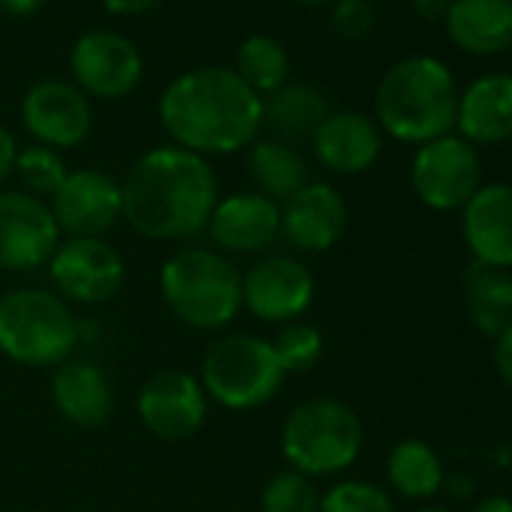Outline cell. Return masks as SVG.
<instances>
[{
  "mask_svg": "<svg viewBox=\"0 0 512 512\" xmlns=\"http://www.w3.org/2000/svg\"><path fill=\"white\" fill-rule=\"evenodd\" d=\"M124 220L145 238L184 241L205 232L220 199L211 163L178 145H160L142 154L127 172Z\"/></svg>",
  "mask_w": 512,
  "mask_h": 512,
  "instance_id": "obj_1",
  "label": "cell"
},
{
  "mask_svg": "<svg viewBox=\"0 0 512 512\" xmlns=\"http://www.w3.org/2000/svg\"><path fill=\"white\" fill-rule=\"evenodd\" d=\"M157 115L172 145L199 157L250 148L263 130V97L235 70L199 67L166 85Z\"/></svg>",
  "mask_w": 512,
  "mask_h": 512,
  "instance_id": "obj_2",
  "label": "cell"
},
{
  "mask_svg": "<svg viewBox=\"0 0 512 512\" xmlns=\"http://www.w3.org/2000/svg\"><path fill=\"white\" fill-rule=\"evenodd\" d=\"M455 109V76L443 61L431 55H413L392 64L374 94L377 127L410 145L449 136L455 127Z\"/></svg>",
  "mask_w": 512,
  "mask_h": 512,
  "instance_id": "obj_3",
  "label": "cell"
},
{
  "mask_svg": "<svg viewBox=\"0 0 512 512\" xmlns=\"http://www.w3.org/2000/svg\"><path fill=\"white\" fill-rule=\"evenodd\" d=\"M160 296L184 326L217 332L241 314V272L214 247H184L160 269Z\"/></svg>",
  "mask_w": 512,
  "mask_h": 512,
  "instance_id": "obj_4",
  "label": "cell"
},
{
  "mask_svg": "<svg viewBox=\"0 0 512 512\" xmlns=\"http://www.w3.org/2000/svg\"><path fill=\"white\" fill-rule=\"evenodd\" d=\"M82 326L58 293L19 287L0 296V353L28 368H58L76 356Z\"/></svg>",
  "mask_w": 512,
  "mask_h": 512,
  "instance_id": "obj_5",
  "label": "cell"
},
{
  "mask_svg": "<svg viewBox=\"0 0 512 512\" xmlns=\"http://www.w3.org/2000/svg\"><path fill=\"white\" fill-rule=\"evenodd\" d=\"M365 443L359 413L338 398H311L281 425V452L293 470L317 479L356 464Z\"/></svg>",
  "mask_w": 512,
  "mask_h": 512,
  "instance_id": "obj_6",
  "label": "cell"
},
{
  "mask_svg": "<svg viewBox=\"0 0 512 512\" xmlns=\"http://www.w3.org/2000/svg\"><path fill=\"white\" fill-rule=\"evenodd\" d=\"M287 380V371L269 338L226 335L202 359L199 383L211 401L226 410H256L269 404Z\"/></svg>",
  "mask_w": 512,
  "mask_h": 512,
  "instance_id": "obj_7",
  "label": "cell"
},
{
  "mask_svg": "<svg viewBox=\"0 0 512 512\" xmlns=\"http://www.w3.org/2000/svg\"><path fill=\"white\" fill-rule=\"evenodd\" d=\"M410 184L422 205L434 211H455L470 202L482 187V160L479 151L461 136H440L419 145Z\"/></svg>",
  "mask_w": 512,
  "mask_h": 512,
  "instance_id": "obj_8",
  "label": "cell"
},
{
  "mask_svg": "<svg viewBox=\"0 0 512 512\" xmlns=\"http://www.w3.org/2000/svg\"><path fill=\"white\" fill-rule=\"evenodd\" d=\"M49 278L64 302L103 305L124 290L127 263L103 238H67L52 253Z\"/></svg>",
  "mask_w": 512,
  "mask_h": 512,
  "instance_id": "obj_9",
  "label": "cell"
},
{
  "mask_svg": "<svg viewBox=\"0 0 512 512\" xmlns=\"http://www.w3.org/2000/svg\"><path fill=\"white\" fill-rule=\"evenodd\" d=\"M314 296L317 281L296 256H266L241 275V308L260 323H293L314 305Z\"/></svg>",
  "mask_w": 512,
  "mask_h": 512,
  "instance_id": "obj_10",
  "label": "cell"
},
{
  "mask_svg": "<svg viewBox=\"0 0 512 512\" xmlns=\"http://www.w3.org/2000/svg\"><path fill=\"white\" fill-rule=\"evenodd\" d=\"M61 229L46 199L25 190H0V269L34 272L49 266Z\"/></svg>",
  "mask_w": 512,
  "mask_h": 512,
  "instance_id": "obj_11",
  "label": "cell"
},
{
  "mask_svg": "<svg viewBox=\"0 0 512 512\" xmlns=\"http://www.w3.org/2000/svg\"><path fill=\"white\" fill-rule=\"evenodd\" d=\"M139 422L166 443L190 440L199 434L208 416V395L196 374L181 368H163L151 374L136 395Z\"/></svg>",
  "mask_w": 512,
  "mask_h": 512,
  "instance_id": "obj_12",
  "label": "cell"
},
{
  "mask_svg": "<svg viewBox=\"0 0 512 512\" xmlns=\"http://www.w3.org/2000/svg\"><path fill=\"white\" fill-rule=\"evenodd\" d=\"M73 85L85 97L121 100L133 94L142 82L145 61L142 52L115 31H91L76 40L70 52Z\"/></svg>",
  "mask_w": 512,
  "mask_h": 512,
  "instance_id": "obj_13",
  "label": "cell"
},
{
  "mask_svg": "<svg viewBox=\"0 0 512 512\" xmlns=\"http://www.w3.org/2000/svg\"><path fill=\"white\" fill-rule=\"evenodd\" d=\"M49 208L70 238H103L124 217L121 181L100 169H76L55 190Z\"/></svg>",
  "mask_w": 512,
  "mask_h": 512,
  "instance_id": "obj_14",
  "label": "cell"
},
{
  "mask_svg": "<svg viewBox=\"0 0 512 512\" xmlns=\"http://www.w3.org/2000/svg\"><path fill=\"white\" fill-rule=\"evenodd\" d=\"M22 121L28 133L37 139V145L61 151V148H76L79 142L88 139L94 112L88 97L73 82L46 79L25 94Z\"/></svg>",
  "mask_w": 512,
  "mask_h": 512,
  "instance_id": "obj_15",
  "label": "cell"
},
{
  "mask_svg": "<svg viewBox=\"0 0 512 512\" xmlns=\"http://www.w3.org/2000/svg\"><path fill=\"white\" fill-rule=\"evenodd\" d=\"M205 232L220 253H263L281 238V205L256 190L223 196Z\"/></svg>",
  "mask_w": 512,
  "mask_h": 512,
  "instance_id": "obj_16",
  "label": "cell"
},
{
  "mask_svg": "<svg viewBox=\"0 0 512 512\" xmlns=\"http://www.w3.org/2000/svg\"><path fill=\"white\" fill-rule=\"evenodd\" d=\"M350 223L344 196L323 181H308L299 193L281 202V235L302 253L332 250Z\"/></svg>",
  "mask_w": 512,
  "mask_h": 512,
  "instance_id": "obj_17",
  "label": "cell"
},
{
  "mask_svg": "<svg viewBox=\"0 0 512 512\" xmlns=\"http://www.w3.org/2000/svg\"><path fill=\"white\" fill-rule=\"evenodd\" d=\"M464 244L476 263L512 269V184H482L461 208Z\"/></svg>",
  "mask_w": 512,
  "mask_h": 512,
  "instance_id": "obj_18",
  "label": "cell"
},
{
  "mask_svg": "<svg viewBox=\"0 0 512 512\" xmlns=\"http://www.w3.org/2000/svg\"><path fill=\"white\" fill-rule=\"evenodd\" d=\"M52 404L79 428H100L115 413V386L91 359H67L52 371Z\"/></svg>",
  "mask_w": 512,
  "mask_h": 512,
  "instance_id": "obj_19",
  "label": "cell"
},
{
  "mask_svg": "<svg viewBox=\"0 0 512 512\" xmlns=\"http://www.w3.org/2000/svg\"><path fill=\"white\" fill-rule=\"evenodd\" d=\"M314 154L317 160L338 175H362L368 172L383 151V130L374 118L344 109L329 112V118L314 133Z\"/></svg>",
  "mask_w": 512,
  "mask_h": 512,
  "instance_id": "obj_20",
  "label": "cell"
},
{
  "mask_svg": "<svg viewBox=\"0 0 512 512\" xmlns=\"http://www.w3.org/2000/svg\"><path fill=\"white\" fill-rule=\"evenodd\" d=\"M455 127L461 139L476 145H500L512 139V73H485L458 94Z\"/></svg>",
  "mask_w": 512,
  "mask_h": 512,
  "instance_id": "obj_21",
  "label": "cell"
},
{
  "mask_svg": "<svg viewBox=\"0 0 512 512\" xmlns=\"http://www.w3.org/2000/svg\"><path fill=\"white\" fill-rule=\"evenodd\" d=\"M443 22L467 55L491 58L512 49V0H452Z\"/></svg>",
  "mask_w": 512,
  "mask_h": 512,
  "instance_id": "obj_22",
  "label": "cell"
},
{
  "mask_svg": "<svg viewBox=\"0 0 512 512\" xmlns=\"http://www.w3.org/2000/svg\"><path fill=\"white\" fill-rule=\"evenodd\" d=\"M329 118L326 97L305 82H287L278 91L263 97V127H269L278 139H314L320 124Z\"/></svg>",
  "mask_w": 512,
  "mask_h": 512,
  "instance_id": "obj_23",
  "label": "cell"
},
{
  "mask_svg": "<svg viewBox=\"0 0 512 512\" xmlns=\"http://www.w3.org/2000/svg\"><path fill=\"white\" fill-rule=\"evenodd\" d=\"M464 308L473 329L485 338H497L512 326V275L470 260L464 272Z\"/></svg>",
  "mask_w": 512,
  "mask_h": 512,
  "instance_id": "obj_24",
  "label": "cell"
},
{
  "mask_svg": "<svg viewBox=\"0 0 512 512\" xmlns=\"http://www.w3.org/2000/svg\"><path fill=\"white\" fill-rule=\"evenodd\" d=\"M247 175L256 184V193L275 202H287L311 181L305 157L284 139H256L247 148Z\"/></svg>",
  "mask_w": 512,
  "mask_h": 512,
  "instance_id": "obj_25",
  "label": "cell"
},
{
  "mask_svg": "<svg viewBox=\"0 0 512 512\" xmlns=\"http://www.w3.org/2000/svg\"><path fill=\"white\" fill-rule=\"evenodd\" d=\"M386 476H389V485L407 500L434 497L446 482L440 455L425 440H413V437L392 446L386 458Z\"/></svg>",
  "mask_w": 512,
  "mask_h": 512,
  "instance_id": "obj_26",
  "label": "cell"
},
{
  "mask_svg": "<svg viewBox=\"0 0 512 512\" xmlns=\"http://www.w3.org/2000/svg\"><path fill=\"white\" fill-rule=\"evenodd\" d=\"M235 76L260 97L290 82V52L269 34L247 37L235 52Z\"/></svg>",
  "mask_w": 512,
  "mask_h": 512,
  "instance_id": "obj_27",
  "label": "cell"
},
{
  "mask_svg": "<svg viewBox=\"0 0 512 512\" xmlns=\"http://www.w3.org/2000/svg\"><path fill=\"white\" fill-rule=\"evenodd\" d=\"M13 175L22 181L25 193L37 196V199H52L55 190L64 184V178L70 175L64 157L55 151V148H46V145H28V148H19L16 154V166H13Z\"/></svg>",
  "mask_w": 512,
  "mask_h": 512,
  "instance_id": "obj_28",
  "label": "cell"
},
{
  "mask_svg": "<svg viewBox=\"0 0 512 512\" xmlns=\"http://www.w3.org/2000/svg\"><path fill=\"white\" fill-rule=\"evenodd\" d=\"M323 491L317 482L293 467L275 473L260 494V512H320Z\"/></svg>",
  "mask_w": 512,
  "mask_h": 512,
  "instance_id": "obj_29",
  "label": "cell"
},
{
  "mask_svg": "<svg viewBox=\"0 0 512 512\" xmlns=\"http://www.w3.org/2000/svg\"><path fill=\"white\" fill-rule=\"evenodd\" d=\"M287 377L290 374H305L311 371L320 359H323V332L311 323H302V320H293V323H284L281 332L275 335L272 341Z\"/></svg>",
  "mask_w": 512,
  "mask_h": 512,
  "instance_id": "obj_30",
  "label": "cell"
},
{
  "mask_svg": "<svg viewBox=\"0 0 512 512\" xmlns=\"http://www.w3.org/2000/svg\"><path fill=\"white\" fill-rule=\"evenodd\" d=\"M320 512H395V500L377 482L344 479L323 491Z\"/></svg>",
  "mask_w": 512,
  "mask_h": 512,
  "instance_id": "obj_31",
  "label": "cell"
},
{
  "mask_svg": "<svg viewBox=\"0 0 512 512\" xmlns=\"http://www.w3.org/2000/svg\"><path fill=\"white\" fill-rule=\"evenodd\" d=\"M332 28L344 40H362L374 28V7L371 0H335Z\"/></svg>",
  "mask_w": 512,
  "mask_h": 512,
  "instance_id": "obj_32",
  "label": "cell"
},
{
  "mask_svg": "<svg viewBox=\"0 0 512 512\" xmlns=\"http://www.w3.org/2000/svg\"><path fill=\"white\" fill-rule=\"evenodd\" d=\"M494 371L506 389H512V326L494 338Z\"/></svg>",
  "mask_w": 512,
  "mask_h": 512,
  "instance_id": "obj_33",
  "label": "cell"
},
{
  "mask_svg": "<svg viewBox=\"0 0 512 512\" xmlns=\"http://www.w3.org/2000/svg\"><path fill=\"white\" fill-rule=\"evenodd\" d=\"M16 154H19V145H16V139H13V133L0 127V184H4V181L13 175Z\"/></svg>",
  "mask_w": 512,
  "mask_h": 512,
  "instance_id": "obj_34",
  "label": "cell"
},
{
  "mask_svg": "<svg viewBox=\"0 0 512 512\" xmlns=\"http://www.w3.org/2000/svg\"><path fill=\"white\" fill-rule=\"evenodd\" d=\"M449 4H452V0H410L413 13H416L419 19H425V22H437V19H443V16H446V10H449Z\"/></svg>",
  "mask_w": 512,
  "mask_h": 512,
  "instance_id": "obj_35",
  "label": "cell"
},
{
  "mask_svg": "<svg viewBox=\"0 0 512 512\" xmlns=\"http://www.w3.org/2000/svg\"><path fill=\"white\" fill-rule=\"evenodd\" d=\"M49 0H0V10L7 16H16V19H25V16H34L40 13Z\"/></svg>",
  "mask_w": 512,
  "mask_h": 512,
  "instance_id": "obj_36",
  "label": "cell"
},
{
  "mask_svg": "<svg viewBox=\"0 0 512 512\" xmlns=\"http://www.w3.org/2000/svg\"><path fill=\"white\" fill-rule=\"evenodd\" d=\"M473 512H512V500L503 497V494H491V497L479 500L473 506Z\"/></svg>",
  "mask_w": 512,
  "mask_h": 512,
  "instance_id": "obj_37",
  "label": "cell"
},
{
  "mask_svg": "<svg viewBox=\"0 0 512 512\" xmlns=\"http://www.w3.org/2000/svg\"><path fill=\"white\" fill-rule=\"evenodd\" d=\"M302 7H323V4H335V0H296Z\"/></svg>",
  "mask_w": 512,
  "mask_h": 512,
  "instance_id": "obj_38",
  "label": "cell"
},
{
  "mask_svg": "<svg viewBox=\"0 0 512 512\" xmlns=\"http://www.w3.org/2000/svg\"><path fill=\"white\" fill-rule=\"evenodd\" d=\"M416 512H449L446 506H422V509H416Z\"/></svg>",
  "mask_w": 512,
  "mask_h": 512,
  "instance_id": "obj_39",
  "label": "cell"
},
{
  "mask_svg": "<svg viewBox=\"0 0 512 512\" xmlns=\"http://www.w3.org/2000/svg\"><path fill=\"white\" fill-rule=\"evenodd\" d=\"M223 512H229V509H223Z\"/></svg>",
  "mask_w": 512,
  "mask_h": 512,
  "instance_id": "obj_40",
  "label": "cell"
}]
</instances>
